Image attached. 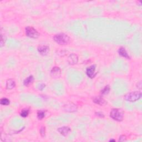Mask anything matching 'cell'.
Masks as SVG:
<instances>
[{
    "mask_svg": "<svg viewBox=\"0 0 142 142\" xmlns=\"http://www.w3.org/2000/svg\"><path fill=\"white\" fill-rule=\"evenodd\" d=\"M53 40L59 45H67L70 42V37L64 33L56 35L53 37Z\"/></svg>",
    "mask_w": 142,
    "mask_h": 142,
    "instance_id": "1",
    "label": "cell"
},
{
    "mask_svg": "<svg viewBox=\"0 0 142 142\" xmlns=\"http://www.w3.org/2000/svg\"><path fill=\"white\" fill-rule=\"evenodd\" d=\"M141 93L139 91H135L129 93L124 96V99L130 102H134L141 97Z\"/></svg>",
    "mask_w": 142,
    "mask_h": 142,
    "instance_id": "2",
    "label": "cell"
},
{
    "mask_svg": "<svg viewBox=\"0 0 142 142\" xmlns=\"http://www.w3.org/2000/svg\"><path fill=\"white\" fill-rule=\"evenodd\" d=\"M124 113L120 109L114 108L110 112V117L114 120L120 121L123 120Z\"/></svg>",
    "mask_w": 142,
    "mask_h": 142,
    "instance_id": "3",
    "label": "cell"
},
{
    "mask_svg": "<svg viewBox=\"0 0 142 142\" xmlns=\"http://www.w3.org/2000/svg\"><path fill=\"white\" fill-rule=\"evenodd\" d=\"M26 34L27 36L32 38H37L39 36V34L38 31L36 30L33 27L31 26H27L25 28Z\"/></svg>",
    "mask_w": 142,
    "mask_h": 142,
    "instance_id": "4",
    "label": "cell"
},
{
    "mask_svg": "<svg viewBox=\"0 0 142 142\" xmlns=\"http://www.w3.org/2000/svg\"><path fill=\"white\" fill-rule=\"evenodd\" d=\"M96 65L93 64L89 67L86 70V74L88 76V77L90 78H93L96 76L97 73L96 72Z\"/></svg>",
    "mask_w": 142,
    "mask_h": 142,
    "instance_id": "5",
    "label": "cell"
},
{
    "mask_svg": "<svg viewBox=\"0 0 142 142\" xmlns=\"http://www.w3.org/2000/svg\"><path fill=\"white\" fill-rule=\"evenodd\" d=\"M61 75V70L58 67H55L52 68L51 72V76L53 78H58Z\"/></svg>",
    "mask_w": 142,
    "mask_h": 142,
    "instance_id": "6",
    "label": "cell"
},
{
    "mask_svg": "<svg viewBox=\"0 0 142 142\" xmlns=\"http://www.w3.org/2000/svg\"><path fill=\"white\" fill-rule=\"evenodd\" d=\"M64 109L66 112H76L77 107L76 105L72 103H69L64 105Z\"/></svg>",
    "mask_w": 142,
    "mask_h": 142,
    "instance_id": "7",
    "label": "cell"
},
{
    "mask_svg": "<svg viewBox=\"0 0 142 142\" xmlns=\"http://www.w3.org/2000/svg\"><path fill=\"white\" fill-rule=\"evenodd\" d=\"M38 52L39 53L40 55L42 56H46L48 54L50 51V48L47 46H39L37 48Z\"/></svg>",
    "mask_w": 142,
    "mask_h": 142,
    "instance_id": "8",
    "label": "cell"
},
{
    "mask_svg": "<svg viewBox=\"0 0 142 142\" xmlns=\"http://www.w3.org/2000/svg\"><path fill=\"white\" fill-rule=\"evenodd\" d=\"M57 131L60 134L64 137H66L70 134V133L71 131V129L68 127H62L59 128L57 129Z\"/></svg>",
    "mask_w": 142,
    "mask_h": 142,
    "instance_id": "9",
    "label": "cell"
},
{
    "mask_svg": "<svg viewBox=\"0 0 142 142\" xmlns=\"http://www.w3.org/2000/svg\"><path fill=\"white\" fill-rule=\"evenodd\" d=\"M78 61V56L75 54L72 53L70 55L68 58V62L69 64L71 65H74L76 63H77Z\"/></svg>",
    "mask_w": 142,
    "mask_h": 142,
    "instance_id": "10",
    "label": "cell"
},
{
    "mask_svg": "<svg viewBox=\"0 0 142 142\" xmlns=\"http://www.w3.org/2000/svg\"><path fill=\"white\" fill-rule=\"evenodd\" d=\"M93 102L96 104L101 105H105L107 103L106 101H105L102 97L100 96H97V97H94L93 98Z\"/></svg>",
    "mask_w": 142,
    "mask_h": 142,
    "instance_id": "11",
    "label": "cell"
},
{
    "mask_svg": "<svg viewBox=\"0 0 142 142\" xmlns=\"http://www.w3.org/2000/svg\"><path fill=\"white\" fill-rule=\"evenodd\" d=\"M118 53L120 56L123 57L124 58H125L127 59H130V56H129L127 51L125 50L124 47H120L119 48Z\"/></svg>",
    "mask_w": 142,
    "mask_h": 142,
    "instance_id": "12",
    "label": "cell"
},
{
    "mask_svg": "<svg viewBox=\"0 0 142 142\" xmlns=\"http://www.w3.org/2000/svg\"><path fill=\"white\" fill-rule=\"evenodd\" d=\"M16 86V83L12 79H9L6 82V88L7 90H12Z\"/></svg>",
    "mask_w": 142,
    "mask_h": 142,
    "instance_id": "13",
    "label": "cell"
},
{
    "mask_svg": "<svg viewBox=\"0 0 142 142\" xmlns=\"http://www.w3.org/2000/svg\"><path fill=\"white\" fill-rule=\"evenodd\" d=\"M34 81V77L33 76H30L26 78L23 81V84L26 87H28Z\"/></svg>",
    "mask_w": 142,
    "mask_h": 142,
    "instance_id": "14",
    "label": "cell"
},
{
    "mask_svg": "<svg viewBox=\"0 0 142 142\" xmlns=\"http://www.w3.org/2000/svg\"><path fill=\"white\" fill-rule=\"evenodd\" d=\"M29 113H30V111L28 109H23L21 111V113H20V115L23 118H26L28 116V114H29Z\"/></svg>",
    "mask_w": 142,
    "mask_h": 142,
    "instance_id": "15",
    "label": "cell"
},
{
    "mask_svg": "<svg viewBox=\"0 0 142 142\" xmlns=\"http://www.w3.org/2000/svg\"><path fill=\"white\" fill-rule=\"evenodd\" d=\"M45 116V112L44 111H38L37 112V118L39 120H42Z\"/></svg>",
    "mask_w": 142,
    "mask_h": 142,
    "instance_id": "16",
    "label": "cell"
},
{
    "mask_svg": "<svg viewBox=\"0 0 142 142\" xmlns=\"http://www.w3.org/2000/svg\"><path fill=\"white\" fill-rule=\"evenodd\" d=\"M110 91V87L109 86H105L103 90L101 91V94L102 95H106L108 94V93Z\"/></svg>",
    "mask_w": 142,
    "mask_h": 142,
    "instance_id": "17",
    "label": "cell"
},
{
    "mask_svg": "<svg viewBox=\"0 0 142 142\" xmlns=\"http://www.w3.org/2000/svg\"><path fill=\"white\" fill-rule=\"evenodd\" d=\"M0 103H1V105H8L10 104V101L9 99L4 98H2L1 99V101H0Z\"/></svg>",
    "mask_w": 142,
    "mask_h": 142,
    "instance_id": "18",
    "label": "cell"
},
{
    "mask_svg": "<svg viewBox=\"0 0 142 142\" xmlns=\"http://www.w3.org/2000/svg\"><path fill=\"white\" fill-rule=\"evenodd\" d=\"M40 134L42 137H44L46 135V129L44 127H42L40 129Z\"/></svg>",
    "mask_w": 142,
    "mask_h": 142,
    "instance_id": "19",
    "label": "cell"
},
{
    "mask_svg": "<svg viewBox=\"0 0 142 142\" xmlns=\"http://www.w3.org/2000/svg\"><path fill=\"white\" fill-rule=\"evenodd\" d=\"M5 40H6V37L5 36L3 35L2 33H1V47H2L4 44L5 43Z\"/></svg>",
    "mask_w": 142,
    "mask_h": 142,
    "instance_id": "20",
    "label": "cell"
},
{
    "mask_svg": "<svg viewBox=\"0 0 142 142\" xmlns=\"http://www.w3.org/2000/svg\"><path fill=\"white\" fill-rule=\"evenodd\" d=\"M127 139V137L125 136L124 135H122V136H121L119 137V140L118 141H124L126 140Z\"/></svg>",
    "mask_w": 142,
    "mask_h": 142,
    "instance_id": "21",
    "label": "cell"
},
{
    "mask_svg": "<svg viewBox=\"0 0 142 142\" xmlns=\"http://www.w3.org/2000/svg\"><path fill=\"white\" fill-rule=\"evenodd\" d=\"M45 87H46V85L44 84H40L38 86V88H39V90L42 91V90H43V89L45 88Z\"/></svg>",
    "mask_w": 142,
    "mask_h": 142,
    "instance_id": "22",
    "label": "cell"
},
{
    "mask_svg": "<svg viewBox=\"0 0 142 142\" xmlns=\"http://www.w3.org/2000/svg\"><path fill=\"white\" fill-rule=\"evenodd\" d=\"M96 115H97V116H98V117H101V118H103V117H104V114H103V113H100V112H98V113H96Z\"/></svg>",
    "mask_w": 142,
    "mask_h": 142,
    "instance_id": "23",
    "label": "cell"
},
{
    "mask_svg": "<svg viewBox=\"0 0 142 142\" xmlns=\"http://www.w3.org/2000/svg\"><path fill=\"white\" fill-rule=\"evenodd\" d=\"M109 141H116V140L114 139H111Z\"/></svg>",
    "mask_w": 142,
    "mask_h": 142,
    "instance_id": "24",
    "label": "cell"
}]
</instances>
